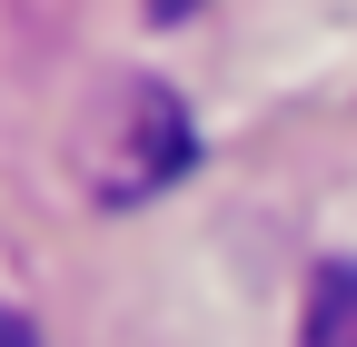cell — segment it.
<instances>
[{"label": "cell", "instance_id": "obj_1", "mask_svg": "<svg viewBox=\"0 0 357 347\" xmlns=\"http://www.w3.org/2000/svg\"><path fill=\"white\" fill-rule=\"evenodd\" d=\"M189 159H199V139H189V109H178V90H159V79H129V90H109V119L89 129V189H100L109 208H139V199L169 189Z\"/></svg>", "mask_w": 357, "mask_h": 347}, {"label": "cell", "instance_id": "obj_2", "mask_svg": "<svg viewBox=\"0 0 357 347\" xmlns=\"http://www.w3.org/2000/svg\"><path fill=\"white\" fill-rule=\"evenodd\" d=\"M298 347H357V268L328 258L307 278V318H298Z\"/></svg>", "mask_w": 357, "mask_h": 347}, {"label": "cell", "instance_id": "obj_3", "mask_svg": "<svg viewBox=\"0 0 357 347\" xmlns=\"http://www.w3.org/2000/svg\"><path fill=\"white\" fill-rule=\"evenodd\" d=\"M0 347H40V337H30V327H20L10 308H0Z\"/></svg>", "mask_w": 357, "mask_h": 347}, {"label": "cell", "instance_id": "obj_4", "mask_svg": "<svg viewBox=\"0 0 357 347\" xmlns=\"http://www.w3.org/2000/svg\"><path fill=\"white\" fill-rule=\"evenodd\" d=\"M149 10H159V20H178V10H199V0H149Z\"/></svg>", "mask_w": 357, "mask_h": 347}]
</instances>
